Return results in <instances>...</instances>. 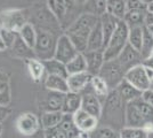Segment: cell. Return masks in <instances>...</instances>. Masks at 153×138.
I'll use <instances>...</instances> for the list:
<instances>
[{
  "mask_svg": "<svg viewBox=\"0 0 153 138\" xmlns=\"http://www.w3.org/2000/svg\"><path fill=\"white\" fill-rule=\"evenodd\" d=\"M98 21L100 19L96 16L82 13L65 29L64 33L70 38L79 53H85L87 51L90 32Z\"/></svg>",
  "mask_w": 153,
  "mask_h": 138,
  "instance_id": "cell-1",
  "label": "cell"
},
{
  "mask_svg": "<svg viewBox=\"0 0 153 138\" xmlns=\"http://www.w3.org/2000/svg\"><path fill=\"white\" fill-rule=\"evenodd\" d=\"M101 118H104V122H108L106 127L112 129L119 128L121 130L126 127V104L122 101L115 89L110 91L104 101Z\"/></svg>",
  "mask_w": 153,
  "mask_h": 138,
  "instance_id": "cell-2",
  "label": "cell"
},
{
  "mask_svg": "<svg viewBox=\"0 0 153 138\" xmlns=\"http://www.w3.org/2000/svg\"><path fill=\"white\" fill-rule=\"evenodd\" d=\"M37 31H38L37 41L33 47L36 58L40 61L54 59L58 37H55V33L45 29H37Z\"/></svg>",
  "mask_w": 153,
  "mask_h": 138,
  "instance_id": "cell-3",
  "label": "cell"
},
{
  "mask_svg": "<svg viewBox=\"0 0 153 138\" xmlns=\"http://www.w3.org/2000/svg\"><path fill=\"white\" fill-rule=\"evenodd\" d=\"M128 35H129V28L125 23V21L120 20L113 36L111 37V39L104 50L105 61L114 60L120 55L123 48L128 45Z\"/></svg>",
  "mask_w": 153,
  "mask_h": 138,
  "instance_id": "cell-4",
  "label": "cell"
},
{
  "mask_svg": "<svg viewBox=\"0 0 153 138\" xmlns=\"http://www.w3.org/2000/svg\"><path fill=\"white\" fill-rule=\"evenodd\" d=\"M30 12L27 9L12 8L0 12V29H7L14 32H19V30L29 23Z\"/></svg>",
  "mask_w": 153,
  "mask_h": 138,
  "instance_id": "cell-5",
  "label": "cell"
},
{
  "mask_svg": "<svg viewBox=\"0 0 153 138\" xmlns=\"http://www.w3.org/2000/svg\"><path fill=\"white\" fill-rule=\"evenodd\" d=\"M125 75L126 70L117 59L105 61L100 72V76L108 83L110 90L117 89L118 85L125 79Z\"/></svg>",
  "mask_w": 153,
  "mask_h": 138,
  "instance_id": "cell-6",
  "label": "cell"
},
{
  "mask_svg": "<svg viewBox=\"0 0 153 138\" xmlns=\"http://www.w3.org/2000/svg\"><path fill=\"white\" fill-rule=\"evenodd\" d=\"M44 130L46 138H73L80 133L74 124L73 115L69 114H64L63 120L61 121L59 124Z\"/></svg>",
  "mask_w": 153,
  "mask_h": 138,
  "instance_id": "cell-7",
  "label": "cell"
},
{
  "mask_svg": "<svg viewBox=\"0 0 153 138\" xmlns=\"http://www.w3.org/2000/svg\"><path fill=\"white\" fill-rule=\"evenodd\" d=\"M40 124L39 118L31 112L22 113L16 118V129L23 136L32 137L40 130Z\"/></svg>",
  "mask_w": 153,
  "mask_h": 138,
  "instance_id": "cell-8",
  "label": "cell"
},
{
  "mask_svg": "<svg viewBox=\"0 0 153 138\" xmlns=\"http://www.w3.org/2000/svg\"><path fill=\"white\" fill-rule=\"evenodd\" d=\"M78 50L76 46L73 45V43L71 39L62 33L61 36H58L57 44H56V51H55V59L63 62V63H68L71 60L73 59L78 54Z\"/></svg>",
  "mask_w": 153,
  "mask_h": 138,
  "instance_id": "cell-9",
  "label": "cell"
},
{
  "mask_svg": "<svg viewBox=\"0 0 153 138\" xmlns=\"http://www.w3.org/2000/svg\"><path fill=\"white\" fill-rule=\"evenodd\" d=\"M125 79L129 82L131 85H134L137 90H140V92L145 91L151 87V81L147 78L143 63L127 70L126 75H125Z\"/></svg>",
  "mask_w": 153,
  "mask_h": 138,
  "instance_id": "cell-10",
  "label": "cell"
},
{
  "mask_svg": "<svg viewBox=\"0 0 153 138\" xmlns=\"http://www.w3.org/2000/svg\"><path fill=\"white\" fill-rule=\"evenodd\" d=\"M34 20L38 22L39 26H37V29H45L48 31L54 32L55 30L61 29L62 26L61 23L57 21V19L53 15L51 11L48 9V7L46 5L45 7H40L34 12ZM55 33V32H54Z\"/></svg>",
  "mask_w": 153,
  "mask_h": 138,
  "instance_id": "cell-11",
  "label": "cell"
},
{
  "mask_svg": "<svg viewBox=\"0 0 153 138\" xmlns=\"http://www.w3.org/2000/svg\"><path fill=\"white\" fill-rule=\"evenodd\" d=\"M81 94H82L81 109L100 120L103 112V104L101 103V100L96 97L90 86L89 91H87V89H86Z\"/></svg>",
  "mask_w": 153,
  "mask_h": 138,
  "instance_id": "cell-12",
  "label": "cell"
},
{
  "mask_svg": "<svg viewBox=\"0 0 153 138\" xmlns=\"http://www.w3.org/2000/svg\"><path fill=\"white\" fill-rule=\"evenodd\" d=\"M73 121L74 124L80 132H87L91 133L98 128V118L88 114L82 109H79L76 114H73Z\"/></svg>",
  "mask_w": 153,
  "mask_h": 138,
  "instance_id": "cell-13",
  "label": "cell"
},
{
  "mask_svg": "<svg viewBox=\"0 0 153 138\" xmlns=\"http://www.w3.org/2000/svg\"><path fill=\"white\" fill-rule=\"evenodd\" d=\"M117 60L120 62V65L123 67L126 72L130 68L143 63V58L140 55V52L135 50L134 47L130 46L129 44L123 48V51L120 53V55L117 58Z\"/></svg>",
  "mask_w": 153,
  "mask_h": 138,
  "instance_id": "cell-14",
  "label": "cell"
},
{
  "mask_svg": "<svg viewBox=\"0 0 153 138\" xmlns=\"http://www.w3.org/2000/svg\"><path fill=\"white\" fill-rule=\"evenodd\" d=\"M91 78H93V75L88 72L69 75V77H68L69 90L71 92H76V93H82L90 85Z\"/></svg>",
  "mask_w": 153,
  "mask_h": 138,
  "instance_id": "cell-15",
  "label": "cell"
},
{
  "mask_svg": "<svg viewBox=\"0 0 153 138\" xmlns=\"http://www.w3.org/2000/svg\"><path fill=\"white\" fill-rule=\"evenodd\" d=\"M126 127L129 128H143L147 129V123L142 116L134 101L126 105Z\"/></svg>",
  "mask_w": 153,
  "mask_h": 138,
  "instance_id": "cell-16",
  "label": "cell"
},
{
  "mask_svg": "<svg viewBox=\"0 0 153 138\" xmlns=\"http://www.w3.org/2000/svg\"><path fill=\"white\" fill-rule=\"evenodd\" d=\"M46 5L48 9L51 11L53 15L57 19V21L61 23L62 28H66L68 17H69V8L66 5L65 0H47Z\"/></svg>",
  "mask_w": 153,
  "mask_h": 138,
  "instance_id": "cell-17",
  "label": "cell"
},
{
  "mask_svg": "<svg viewBox=\"0 0 153 138\" xmlns=\"http://www.w3.org/2000/svg\"><path fill=\"white\" fill-rule=\"evenodd\" d=\"M83 54L87 61V72L93 76L100 75V72L105 62L104 51H86Z\"/></svg>",
  "mask_w": 153,
  "mask_h": 138,
  "instance_id": "cell-18",
  "label": "cell"
},
{
  "mask_svg": "<svg viewBox=\"0 0 153 138\" xmlns=\"http://www.w3.org/2000/svg\"><path fill=\"white\" fill-rule=\"evenodd\" d=\"M64 98H65V93L48 91L42 103L44 112H62Z\"/></svg>",
  "mask_w": 153,
  "mask_h": 138,
  "instance_id": "cell-19",
  "label": "cell"
},
{
  "mask_svg": "<svg viewBox=\"0 0 153 138\" xmlns=\"http://www.w3.org/2000/svg\"><path fill=\"white\" fill-rule=\"evenodd\" d=\"M81 103H82V94L81 93L69 91L68 93H65L62 113L69 114V115L76 114L79 109H81Z\"/></svg>",
  "mask_w": 153,
  "mask_h": 138,
  "instance_id": "cell-20",
  "label": "cell"
},
{
  "mask_svg": "<svg viewBox=\"0 0 153 138\" xmlns=\"http://www.w3.org/2000/svg\"><path fill=\"white\" fill-rule=\"evenodd\" d=\"M100 21H101L103 35H104V50H105V47H106L108 43L111 39V37L113 36V33H114L120 20H118L117 17L112 16L111 14L106 13L104 14L102 17H100Z\"/></svg>",
  "mask_w": 153,
  "mask_h": 138,
  "instance_id": "cell-21",
  "label": "cell"
},
{
  "mask_svg": "<svg viewBox=\"0 0 153 138\" xmlns=\"http://www.w3.org/2000/svg\"><path fill=\"white\" fill-rule=\"evenodd\" d=\"M115 90L118 91L120 98L122 99V101L126 105H127L128 103H131V101H134L136 99H138L142 96V92L140 90H137L134 85H131L126 79H123Z\"/></svg>",
  "mask_w": 153,
  "mask_h": 138,
  "instance_id": "cell-22",
  "label": "cell"
},
{
  "mask_svg": "<svg viewBox=\"0 0 153 138\" xmlns=\"http://www.w3.org/2000/svg\"><path fill=\"white\" fill-rule=\"evenodd\" d=\"M87 51H104V35H103L101 21L97 22V24L90 32Z\"/></svg>",
  "mask_w": 153,
  "mask_h": 138,
  "instance_id": "cell-23",
  "label": "cell"
},
{
  "mask_svg": "<svg viewBox=\"0 0 153 138\" xmlns=\"http://www.w3.org/2000/svg\"><path fill=\"white\" fill-rule=\"evenodd\" d=\"M9 50H10V52H12V54H13L15 58L23 59L24 61L32 59V58H36L34 52H33V48H31L30 46L26 45L19 36H17V38L15 40L14 45Z\"/></svg>",
  "mask_w": 153,
  "mask_h": 138,
  "instance_id": "cell-24",
  "label": "cell"
},
{
  "mask_svg": "<svg viewBox=\"0 0 153 138\" xmlns=\"http://www.w3.org/2000/svg\"><path fill=\"white\" fill-rule=\"evenodd\" d=\"M25 65L26 68H27V72H29V75H30V77L33 82L39 83L41 79L44 78L46 74V69L42 61H40L37 58H32V59L26 60Z\"/></svg>",
  "mask_w": 153,
  "mask_h": 138,
  "instance_id": "cell-25",
  "label": "cell"
},
{
  "mask_svg": "<svg viewBox=\"0 0 153 138\" xmlns=\"http://www.w3.org/2000/svg\"><path fill=\"white\" fill-rule=\"evenodd\" d=\"M45 87L48 91L61 92V93H68L69 84L68 78H64L61 76H54V75H47L45 78Z\"/></svg>",
  "mask_w": 153,
  "mask_h": 138,
  "instance_id": "cell-26",
  "label": "cell"
},
{
  "mask_svg": "<svg viewBox=\"0 0 153 138\" xmlns=\"http://www.w3.org/2000/svg\"><path fill=\"white\" fill-rule=\"evenodd\" d=\"M82 13L90 14L98 19L102 17L104 14L108 13L106 0H87L82 7Z\"/></svg>",
  "mask_w": 153,
  "mask_h": 138,
  "instance_id": "cell-27",
  "label": "cell"
},
{
  "mask_svg": "<svg viewBox=\"0 0 153 138\" xmlns=\"http://www.w3.org/2000/svg\"><path fill=\"white\" fill-rule=\"evenodd\" d=\"M90 87H91L93 92L95 93L96 97L101 100V103L104 104V101L106 100L108 93L111 91L108 85V83L100 75H96V76H93V78H91Z\"/></svg>",
  "mask_w": 153,
  "mask_h": 138,
  "instance_id": "cell-28",
  "label": "cell"
},
{
  "mask_svg": "<svg viewBox=\"0 0 153 138\" xmlns=\"http://www.w3.org/2000/svg\"><path fill=\"white\" fill-rule=\"evenodd\" d=\"M45 65L46 75H54V76H61L64 78L69 77V72L66 69V65L56 60L55 58L47 61H42Z\"/></svg>",
  "mask_w": 153,
  "mask_h": 138,
  "instance_id": "cell-29",
  "label": "cell"
},
{
  "mask_svg": "<svg viewBox=\"0 0 153 138\" xmlns=\"http://www.w3.org/2000/svg\"><path fill=\"white\" fill-rule=\"evenodd\" d=\"M12 101L10 82L6 72L0 70V105L9 106Z\"/></svg>",
  "mask_w": 153,
  "mask_h": 138,
  "instance_id": "cell-30",
  "label": "cell"
},
{
  "mask_svg": "<svg viewBox=\"0 0 153 138\" xmlns=\"http://www.w3.org/2000/svg\"><path fill=\"white\" fill-rule=\"evenodd\" d=\"M147 12V11H146ZM145 11H127V13L123 17L125 23L129 29L133 28H142L145 26Z\"/></svg>",
  "mask_w": 153,
  "mask_h": 138,
  "instance_id": "cell-31",
  "label": "cell"
},
{
  "mask_svg": "<svg viewBox=\"0 0 153 138\" xmlns=\"http://www.w3.org/2000/svg\"><path fill=\"white\" fill-rule=\"evenodd\" d=\"M108 4V13L118 20H123L127 13V4L126 0H106Z\"/></svg>",
  "mask_w": 153,
  "mask_h": 138,
  "instance_id": "cell-32",
  "label": "cell"
},
{
  "mask_svg": "<svg viewBox=\"0 0 153 138\" xmlns=\"http://www.w3.org/2000/svg\"><path fill=\"white\" fill-rule=\"evenodd\" d=\"M66 69L69 75H74L79 72H87V61L83 53H78L70 62L66 63Z\"/></svg>",
  "mask_w": 153,
  "mask_h": 138,
  "instance_id": "cell-33",
  "label": "cell"
},
{
  "mask_svg": "<svg viewBox=\"0 0 153 138\" xmlns=\"http://www.w3.org/2000/svg\"><path fill=\"white\" fill-rule=\"evenodd\" d=\"M19 36L23 39V41L25 43L26 45L33 48L34 45H36V41H37L38 31H37V28L33 26L31 22H29L19 30Z\"/></svg>",
  "mask_w": 153,
  "mask_h": 138,
  "instance_id": "cell-34",
  "label": "cell"
},
{
  "mask_svg": "<svg viewBox=\"0 0 153 138\" xmlns=\"http://www.w3.org/2000/svg\"><path fill=\"white\" fill-rule=\"evenodd\" d=\"M64 114L62 112H44L41 115V127L42 129H49L56 127L63 120Z\"/></svg>",
  "mask_w": 153,
  "mask_h": 138,
  "instance_id": "cell-35",
  "label": "cell"
},
{
  "mask_svg": "<svg viewBox=\"0 0 153 138\" xmlns=\"http://www.w3.org/2000/svg\"><path fill=\"white\" fill-rule=\"evenodd\" d=\"M150 132L143 128H129L125 127L119 131L120 138H149Z\"/></svg>",
  "mask_w": 153,
  "mask_h": 138,
  "instance_id": "cell-36",
  "label": "cell"
},
{
  "mask_svg": "<svg viewBox=\"0 0 153 138\" xmlns=\"http://www.w3.org/2000/svg\"><path fill=\"white\" fill-rule=\"evenodd\" d=\"M153 51V37L151 33L149 32L147 28L145 26H143V43H142V50H140V55L143 60L147 59L151 52Z\"/></svg>",
  "mask_w": 153,
  "mask_h": 138,
  "instance_id": "cell-37",
  "label": "cell"
},
{
  "mask_svg": "<svg viewBox=\"0 0 153 138\" xmlns=\"http://www.w3.org/2000/svg\"><path fill=\"white\" fill-rule=\"evenodd\" d=\"M142 43H143V26L142 28H133L129 29L128 35V44L133 46L135 50L140 52L142 50Z\"/></svg>",
  "mask_w": 153,
  "mask_h": 138,
  "instance_id": "cell-38",
  "label": "cell"
},
{
  "mask_svg": "<svg viewBox=\"0 0 153 138\" xmlns=\"http://www.w3.org/2000/svg\"><path fill=\"white\" fill-rule=\"evenodd\" d=\"M90 138H120L119 135H117L114 129L110 127H102L97 128L95 131L90 133Z\"/></svg>",
  "mask_w": 153,
  "mask_h": 138,
  "instance_id": "cell-39",
  "label": "cell"
},
{
  "mask_svg": "<svg viewBox=\"0 0 153 138\" xmlns=\"http://www.w3.org/2000/svg\"><path fill=\"white\" fill-rule=\"evenodd\" d=\"M0 33H1V37L5 41V44L7 46V50H9L12 46L14 45L15 40L17 38L19 33L10 31V30H7V29H0Z\"/></svg>",
  "mask_w": 153,
  "mask_h": 138,
  "instance_id": "cell-40",
  "label": "cell"
},
{
  "mask_svg": "<svg viewBox=\"0 0 153 138\" xmlns=\"http://www.w3.org/2000/svg\"><path fill=\"white\" fill-rule=\"evenodd\" d=\"M127 11H147V5L142 0H126Z\"/></svg>",
  "mask_w": 153,
  "mask_h": 138,
  "instance_id": "cell-41",
  "label": "cell"
},
{
  "mask_svg": "<svg viewBox=\"0 0 153 138\" xmlns=\"http://www.w3.org/2000/svg\"><path fill=\"white\" fill-rule=\"evenodd\" d=\"M140 98L143 99L146 104H149V105H151L153 107V89L150 87V89H147L145 91H143Z\"/></svg>",
  "mask_w": 153,
  "mask_h": 138,
  "instance_id": "cell-42",
  "label": "cell"
},
{
  "mask_svg": "<svg viewBox=\"0 0 153 138\" xmlns=\"http://www.w3.org/2000/svg\"><path fill=\"white\" fill-rule=\"evenodd\" d=\"M12 112V109L9 108V106L0 105V123H4L5 120L9 116V114Z\"/></svg>",
  "mask_w": 153,
  "mask_h": 138,
  "instance_id": "cell-43",
  "label": "cell"
},
{
  "mask_svg": "<svg viewBox=\"0 0 153 138\" xmlns=\"http://www.w3.org/2000/svg\"><path fill=\"white\" fill-rule=\"evenodd\" d=\"M153 26V13L146 12V15H145V26Z\"/></svg>",
  "mask_w": 153,
  "mask_h": 138,
  "instance_id": "cell-44",
  "label": "cell"
},
{
  "mask_svg": "<svg viewBox=\"0 0 153 138\" xmlns=\"http://www.w3.org/2000/svg\"><path fill=\"white\" fill-rule=\"evenodd\" d=\"M144 66V65H143ZM144 68H145V72H146V76H147V78L151 81V83H152V81H153V69L152 68H150V67H146V66H144Z\"/></svg>",
  "mask_w": 153,
  "mask_h": 138,
  "instance_id": "cell-45",
  "label": "cell"
},
{
  "mask_svg": "<svg viewBox=\"0 0 153 138\" xmlns=\"http://www.w3.org/2000/svg\"><path fill=\"white\" fill-rule=\"evenodd\" d=\"M143 65L153 69V58H147V59L143 60Z\"/></svg>",
  "mask_w": 153,
  "mask_h": 138,
  "instance_id": "cell-46",
  "label": "cell"
},
{
  "mask_svg": "<svg viewBox=\"0 0 153 138\" xmlns=\"http://www.w3.org/2000/svg\"><path fill=\"white\" fill-rule=\"evenodd\" d=\"M32 138H46L45 130H44V129H40L36 135H33V136H32Z\"/></svg>",
  "mask_w": 153,
  "mask_h": 138,
  "instance_id": "cell-47",
  "label": "cell"
},
{
  "mask_svg": "<svg viewBox=\"0 0 153 138\" xmlns=\"http://www.w3.org/2000/svg\"><path fill=\"white\" fill-rule=\"evenodd\" d=\"M72 1H73V2H74V4H76L78 7H80L81 9H82L83 5L87 2V0H72Z\"/></svg>",
  "mask_w": 153,
  "mask_h": 138,
  "instance_id": "cell-48",
  "label": "cell"
},
{
  "mask_svg": "<svg viewBox=\"0 0 153 138\" xmlns=\"http://www.w3.org/2000/svg\"><path fill=\"white\" fill-rule=\"evenodd\" d=\"M7 50V46L5 44V41L2 39V37H1V33H0V52H2V51H5Z\"/></svg>",
  "mask_w": 153,
  "mask_h": 138,
  "instance_id": "cell-49",
  "label": "cell"
},
{
  "mask_svg": "<svg viewBox=\"0 0 153 138\" xmlns=\"http://www.w3.org/2000/svg\"><path fill=\"white\" fill-rule=\"evenodd\" d=\"M147 12L153 13V1L151 2V4H149V5H147Z\"/></svg>",
  "mask_w": 153,
  "mask_h": 138,
  "instance_id": "cell-50",
  "label": "cell"
},
{
  "mask_svg": "<svg viewBox=\"0 0 153 138\" xmlns=\"http://www.w3.org/2000/svg\"><path fill=\"white\" fill-rule=\"evenodd\" d=\"M147 28V30H149V32L151 33V36L153 37V26H146Z\"/></svg>",
  "mask_w": 153,
  "mask_h": 138,
  "instance_id": "cell-51",
  "label": "cell"
},
{
  "mask_svg": "<svg viewBox=\"0 0 153 138\" xmlns=\"http://www.w3.org/2000/svg\"><path fill=\"white\" fill-rule=\"evenodd\" d=\"M2 132H4V127H2V123H0V138L2 136Z\"/></svg>",
  "mask_w": 153,
  "mask_h": 138,
  "instance_id": "cell-52",
  "label": "cell"
},
{
  "mask_svg": "<svg viewBox=\"0 0 153 138\" xmlns=\"http://www.w3.org/2000/svg\"><path fill=\"white\" fill-rule=\"evenodd\" d=\"M142 1H143V2H145L146 5H149V4H151V2H152L153 0H142Z\"/></svg>",
  "mask_w": 153,
  "mask_h": 138,
  "instance_id": "cell-53",
  "label": "cell"
},
{
  "mask_svg": "<svg viewBox=\"0 0 153 138\" xmlns=\"http://www.w3.org/2000/svg\"><path fill=\"white\" fill-rule=\"evenodd\" d=\"M150 132V135H149V138H153V132L152 131H149Z\"/></svg>",
  "mask_w": 153,
  "mask_h": 138,
  "instance_id": "cell-54",
  "label": "cell"
},
{
  "mask_svg": "<svg viewBox=\"0 0 153 138\" xmlns=\"http://www.w3.org/2000/svg\"><path fill=\"white\" fill-rule=\"evenodd\" d=\"M73 138H82V136H81V135H80V133H79V135H78V136H76V137H73Z\"/></svg>",
  "mask_w": 153,
  "mask_h": 138,
  "instance_id": "cell-55",
  "label": "cell"
},
{
  "mask_svg": "<svg viewBox=\"0 0 153 138\" xmlns=\"http://www.w3.org/2000/svg\"><path fill=\"white\" fill-rule=\"evenodd\" d=\"M149 58H153V51H152V52H151V55H150Z\"/></svg>",
  "mask_w": 153,
  "mask_h": 138,
  "instance_id": "cell-56",
  "label": "cell"
},
{
  "mask_svg": "<svg viewBox=\"0 0 153 138\" xmlns=\"http://www.w3.org/2000/svg\"><path fill=\"white\" fill-rule=\"evenodd\" d=\"M151 89H153V81H152V83H151Z\"/></svg>",
  "mask_w": 153,
  "mask_h": 138,
  "instance_id": "cell-57",
  "label": "cell"
}]
</instances>
